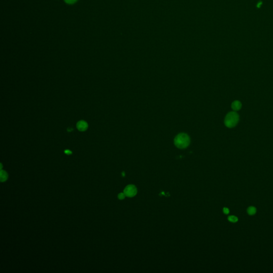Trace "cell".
I'll list each match as a JSON object with an SVG mask.
<instances>
[{
    "label": "cell",
    "mask_w": 273,
    "mask_h": 273,
    "mask_svg": "<svg viewBox=\"0 0 273 273\" xmlns=\"http://www.w3.org/2000/svg\"><path fill=\"white\" fill-rule=\"evenodd\" d=\"M174 145L180 149L187 147L190 144V136L184 133L178 134L174 140Z\"/></svg>",
    "instance_id": "cell-1"
},
{
    "label": "cell",
    "mask_w": 273,
    "mask_h": 273,
    "mask_svg": "<svg viewBox=\"0 0 273 273\" xmlns=\"http://www.w3.org/2000/svg\"><path fill=\"white\" fill-rule=\"evenodd\" d=\"M239 121V116L235 112L229 113L225 119V124L228 128H232L235 126Z\"/></svg>",
    "instance_id": "cell-2"
},
{
    "label": "cell",
    "mask_w": 273,
    "mask_h": 273,
    "mask_svg": "<svg viewBox=\"0 0 273 273\" xmlns=\"http://www.w3.org/2000/svg\"><path fill=\"white\" fill-rule=\"evenodd\" d=\"M137 193V190L135 186L132 185H128L126 187L124 190V193L126 196L129 197H134L136 195Z\"/></svg>",
    "instance_id": "cell-3"
},
{
    "label": "cell",
    "mask_w": 273,
    "mask_h": 273,
    "mask_svg": "<svg viewBox=\"0 0 273 273\" xmlns=\"http://www.w3.org/2000/svg\"><path fill=\"white\" fill-rule=\"evenodd\" d=\"M77 129L80 131H84L88 128V124L84 121H80L76 124Z\"/></svg>",
    "instance_id": "cell-4"
},
{
    "label": "cell",
    "mask_w": 273,
    "mask_h": 273,
    "mask_svg": "<svg viewBox=\"0 0 273 273\" xmlns=\"http://www.w3.org/2000/svg\"><path fill=\"white\" fill-rule=\"evenodd\" d=\"M241 107H242V104H241V102L237 101V100L233 102L232 104V108L235 111H237L238 110H240Z\"/></svg>",
    "instance_id": "cell-5"
},
{
    "label": "cell",
    "mask_w": 273,
    "mask_h": 273,
    "mask_svg": "<svg viewBox=\"0 0 273 273\" xmlns=\"http://www.w3.org/2000/svg\"><path fill=\"white\" fill-rule=\"evenodd\" d=\"M8 174L7 173V172L1 170V172H0V180H1V182H5L8 179Z\"/></svg>",
    "instance_id": "cell-6"
},
{
    "label": "cell",
    "mask_w": 273,
    "mask_h": 273,
    "mask_svg": "<svg viewBox=\"0 0 273 273\" xmlns=\"http://www.w3.org/2000/svg\"><path fill=\"white\" fill-rule=\"evenodd\" d=\"M247 212H248V213L249 215L252 216V215L255 214V213H256L257 210H256V208L254 206H251L248 208V209L247 210Z\"/></svg>",
    "instance_id": "cell-7"
},
{
    "label": "cell",
    "mask_w": 273,
    "mask_h": 273,
    "mask_svg": "<svg viewBox=\"0 0 273 273\" xmlns=\"http://www.w3.org/2000/svg\"><path fill=\"white\" fill-rule=\"evenodd\" d=\"M228 220L232 222H236L238 221V218L237 217H236L235 216H229L228 218Z\"/></svg>",
    "instance_id": "cell-8"
},
{
    "label": "cell",
    "mask_w": 273,
    "mask_h": 273,
    "mask_svg": "<svg viewBox=\"0 0 273 273\" xmlns=\"http://www.w3.org/2000/svg\"><path fill=\"white\" fill-rule=\"evenodd\" d=\"M65 2L66 3H67V4H74L78 0H64Z\"/></svg>",
    "instance_id": "cell-9"
},
{
    "label": "cell",
    "mask_w": 273,
    "mask_h": 273,
    "mask_svg": "<svg viewBox=\"0 0 273 273\" xmlns=\"http://www.w3.org/2000/svg\"><path fill=\"white\" fill-rule=\"evenodd\" d=\"M125 196H126V195L124 194V193H120L118 194V197L120 200H123L125 198Z\"/></svg>",
    "instance_id": "cell-10"
},
{
    "label": "cell",
    "mask_w": 273,
    "mask_h": 273,
    "mask_svg": "<svg viewBox=\"0 0 273 273\" xmlns=\"http://www.w3.org/2000/svg\"><path fill=\"white\" fill-rule=\"evenodd\" d=\"M223 211H224L225 214H227L229 213V209L227 208H224V209H223Z\"/></svg>",
    "instance_id": "cell-11"
},
{
    "label": "cell",
    "mask_w": 273,
    "mask_h": 273,
    "mask_svg": "<svg viewBox=\"0 0 273 273\" xmlns=\"http://www.w3.org/2000/svg\"><path fill=\"white\" fill-rule=\"evenodd\" d=\"M65 153L67 155H70L72 154V152L70 150H65Z\"/></svg>",
    "instance_id": "cell-12"
},
{
    "label": "cell",
    "mask_w": 273,
    "mask_h": 273,
    "mask_svg": "<svg viewBox=\"0 0 273 273\" xmlns=\"http://www.w3.org/2000/svg\"><path fill=\"white\" fill-rule=\"evenodd\" d=\"M2 164H1V170H2Z\"/></svg>",
    "instance_id": "cell-13"
}]
</instances>
